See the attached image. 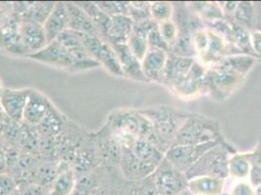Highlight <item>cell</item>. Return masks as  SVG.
<instances>
[{
  "instance_id": "obj_1",
  "label": "cell",
  "mask_w": 261,
  "mask_h": 195,
  "mask_svg": "<svg viewBox=\"0 0 261 195\" xmlns=\"http://www.w3.org/2000/svg\"><path fill=\"white\" fill-rule=\"evenodd\" d=\"M105 123L122 147L130 149L138 139H143L150 141L164 152L151 122L138 109H115L109 113Z\"/></svg>"
},
{
  "instance_id": "obj_2",
  "label": "cell",
  "mask_w": 261,
  "mask_h": 195,
  "mask_svg": "<svg viewBox=\"0 0 261 195\" xmlns=\"http://www.w3.org/2000/svg\"><path fill=\"white\" fill-rule=\"evenodd\" d=\"M140 111L151 122L155 135L165 153L173 147L177 132L189 114L188 111L168 106H155L140 109Z\"/></svg>"
},
{
  "instance_id": "obj_3",
  "label": "cell",
  "mask_w": 261,
  "mask_h": 195,
  "mask_svg": "<svg viewBox=\"0 0 261 195\" xmlns=\"http://www.w3.org/2000/svg\"><path fill=\"white\" fill-rule=\"evenodd\" d=\"M247 76L241 72L224 58L207 69L206 92L216 102H223L236 93Z\"/></svg>"
},
{
  "instance_id": "obj_4",
  "label": "cell",
  "mask_w": 261,
  "mask_h": 195,
  "mask_svg": "<svg viewBox=\"0 0 261 195\" xmlns=\"http://www.w3.org/2000/svg\"><path fill=\"white\" fill-rule=\"evenodd\" d=\"M221 128L217 120L200 113L189 112L177 132L173 145L203 144L211 141H224Z\"/></svg>"
},
{
  "instance_id": "obj_5",
  "label": "cell",
  "mask_w": 261,
  "mask_h": 195,
  "mask_svg": "<svg viewBox=\"0 0 261 195\" xmlns=\"http://www.w3.org/2000/svg\"><path fill=\"white\" fill-rule=\"evenodd\" d=\"M174 16L173 20L177 27V39L169 53L196 59L193 44V34L197 30L206 27L203 22L194 15L185 2H173Z\"/></svg>"
},
{
  "instance_id": "obj_6",
  "label": "cell",
  "mask_w": 261,
  "mask_h": 195,
  "mask_svg": "<svg viewBox=\"0 0 261 195\" xmlns=\"http://www.w3.org/2000/svg\"><path fill=\"white\" fill-rule=\"evenodd\" d=\"M236 152L235 148L227 141L218 143V145L207 151L185 173L187 180L202 176H210L226 180L229 177V158Z\"/></svg>"
},
{
  "instance_id": "obj_7",
  "label": "cell",
  "mask_w": 261,
  "mask_h": 195,
  "mask_svg": "<svg viewBox=\"0 0 261 195\" xmlns=\"http://www.w3.org/2000/svg\"><path fill=\"white\" fill-rule=\"evenodd\" d=\"M90 131L78 125L74 121L68 119L65 129L55 139L58 160L70 166L78 149L85 141Z\"/></svg>"
},
{
  "instance_id": "obj_8",
  "label": "cell",
  "mask_w": 261,
  "mask_h": 195,
  "mask_svg": "<svg viewBox=\"0 0 261 195\" xmlns=\"http://www.w3.org/2000/svg\"><path fill=\"white\" fill-rule=\"evenodd\" d=\"M152 178L159 195H177L187 188L185 174L175 169L166 158L155 169Z\"/></svg>"
},
{
  "instance_id": "obj_9",
  "label": "cell",
  "mask_w": 261,
  "mask_h": 195,
  "mask_svg": "<svg viewBox=\"0 0 261 195\" xmlns=\"http://www.w3.org/2000/svg\"><path fill=\"white\" fill-rule=\"evenodd\" d=\"M57 40L64 45L72 56L73 65L70 74L86 71L99 66L98 62L85 49L82 42V33L67 29L57 38Z\"/></svg>"
},
{
  "instance_id": "obj_10",
  "label": "cell",
  "mask_w": 261,
  "mask_h": 195,
  "mask_svg": "<svg viewBox=\"0 0 261 195\" xmlns=\"http://www.w3.org/2000/svg\"><path fill=\"white\" fill-rule=\"evenodd\" d=\"M224 141H211L196 145H173L165 153V158L175 169L185 174L207 151Z\"/></svg>"
},
{
  "instance_id": "obj_11",
  "label": "cell",
  "mask_w": 261,
  "mask_h": 195,
  "mask_svg": "<svg viewBox=\"0 0 261 195\" xmlns=\"http://www.w3.org/2000/svg\"><path fill=\"white\" fill-rule=\"evenodd\" d=\"M113 171L99 166L94 171L78 177L72 195H111Z\"/></svg>"
},
{
  "instance_id": "obj_12",
  "label": "cell",
  "mask_w": 261,
  "mask_h": 195,
  "mask_svg": "<svg viewBox=\"0 0 261 195\" xmlns=\"http://www.w3.org/2000/svg\"><path fill=\"white\" fill-rule=\"evenodd\" d=\"M101 166L109 170H115L119 167L122 145L113 135L112 131L105 123L98 131L94 132Z\"/></svg>"
},
{
  "instance_id": "obj_13",
  "label": "cell",
  "mask_w": 261,
  "mask_h": 195,
  "mask_svg": "<svg viewBox=\"0 0 261 195\" xmlns=\"http://www.w3.org/2000/svg\"><path fill=\"white\" fill-rule=\"evenodd\" d=\"M20 18L11 13L0 23V51L16 57H27L20 35Z\"/></svg>"
},
{
  "instance_id": "obj_14",
  "label": "cell",
  "mask_w": 261,
  "mask_h": 195,
  "mask_svg": "<svg viewBox=\"0 0 261 195\" xmlns=\"http://www.w3.org/2000/svg\"><path fill=\"white\" fill-rule=\"evenodd\" d=\"M99 166H101V162L95 141L94 132H90L87 138L82 142L75 153L70 163V167L74 170L78 178L94 171Z\"/></svg>"
},
{
  "instance_id": "obj_15",
  "label": "cell",
  "mask_w": 261,
  "mask_h": 195,
  "mask_svg": "<svg viewBox=\"0 0 261 195\" xmlns=\"http://www.w3.org/2000/svg\"><path fill=\"white\" fill-rule=\"evenodd\" d=\"M206 75L207 67L196 60L188 75L172 92L180 100L196 99L206 92Z\"/></svg>"
},
{
  "instance_id": "obj_16",
  "label": "cell",
  "mask_w": 261,
  "mask_h": 195,
  "mask_svg": "<svg viewBox=\"0 0 261 195\" xmlns=\"http://www.w3.org/2000/svg\"><path fill=\"white\" fill-rule=\"evenodd\" d=\"M118 170L122 178L130 183L143 181L152 176L155 171L154 168L139 159L127 147H122Z\"/></svg>"
},
{
  "instance_id": "obj_17",
  "label": "cell",
  "mask_w": 261,
  "mask_h": 195,
  "mask_svg": "<svg viewBox=\"0 0 261 195\" xmlns=\"http://www.w3.org/2000/svg\"><path fill=\"white\" fill-rule=\"evenodd\" d=\"M27 58L33 59L45 65L64 69L68 72H70L73 65V59L70 52L58 40L47 44L41 51L30 55Z\"/></svg>"
},
{
  "instance_id": "obj_18",
  "label": "cell",
  "mask_w": 261,
  "mask_h": 195,
  "mask_svg": "<svg viewBox=\"0 0 261 195\" xmlns=\"http://www.w3.org/2000/svg\"><path fill=\"white\" fill-rule=\"evenodd\" d=\"M196 59L169 53L164 69L162 84L173 91L190 71Z\"/></svg>"
},
{
  "instance_id": "obj_19",
  "label": "cell",
  "mask_w": 261,
  "mask_h": 195,
  "mask_svg": "<svg viewBox=\"0 0 261 195\" xmlns=\"http://www.w3.org/2000/svg\"><path fill=\"white\" fill-rule=\"evenodd\" d=\"M53 105L52 101L42 92L31 88L23 111L22 123L36 127L44 119Z\"/></svg>"
},
{
  "instance_id": "obj_20",
  "label": "cell",
  "mask_w": 261,
  "mask_h": 195,
  "mask_svg": "<svg viewBox=\"0 0 261 195\" xmlns=\"http://www.w3.org/2000/svg\"><path fill=\"white\" fill-rule=\"evenodd\" d=\"M30 90L31 88H5L0 97V103L8 118L22 123L23 111L27 106Z\"/></svg>"
},
{
  "instance_id": "obj_21",
  "label": "cell",
  "mask_w": 261,
  "mask_h": 195,
  "mask_svg": "<svg viewBox=\"0 0 261 195\" xmlns=\"http://www.w3.org/2000/svg\"><path fill=\"white\" fill-rule=\"evenodd\" d=\"M207 28V27H206ZM207 29L208 42L206 52L200 58L196 59L199 63H201L205 67H211L217 65L220 61H222L225 57L234 54L233 50L230 48L228 43L224 39V37L218 32Z\"/></svg>"
},
{
  "instance_id": "obj_22",
  "label": "cell",
  "mask_w": 261,
  "mask_h": 195,
  "mask_svg": "<svg viewBox=\"0 0 261 195\" xmlns=\"http://www.w3.org/2000/svg\"><path fill=\"white\" fill-rule=\"evenodd\" d=\"M20 35L27 57L41 51L48 44L43 25L36 22H21Z\"/></svg>"
},
{
  "instance_id": "obj_23",
  "label": "cell",
  "mask_w": 261,
  "mask_h": 195,
  "mask_svg": "<svg viewBox=\"0 0 261 195\" xmlns=\"http://www.w3.org/2000/svg\"><path fill=\"white\" fill-rule=\"evenodd\" d=\"M112 46L118 56L123 77L137 82H149L142 71V62L130 52L127 44Z\"/></svg>"
},
{
  "instance_id": "obj_24",
  "label": "cell",
  "mask_w": 261,
  "mask_h": 195,
  "mask_svg": "<svg viewBox=\"0 0 261 195\" xmlns=\"http://www.w3.org/2000/svg\"><path fill=\"white\" fill-rule=\"evenodd\" d=\"M48 43H51L68 29V13L64 1H58L43 23Z\"/></svg>"
},
{
  "instance_id": "obj_25",
  "label": "cell",
  "mask_w": 261,
  "mask_h": 195,
  "mask_svg": "<svg viewBox=\"0 0 261 195\" xmlns=\"http://www.w3.org/2000/svg\"><path fill=\"white\" fill-rule=\"evenodd\" d=\"M168 52L149 48L144 58L142 59V71L149 82L162 84L164 69L168 58Z\"/></svg>"
},
{
  "instance_id": "obj_26",
  "label": "cell",
  "mask_w": 261,
  "mask_h": 195,
  "mask_svg": "<svg viewBox=\"0 0 261 195\" xmlns=\"http://www.w3.org/2000/svg\"><path fill=\"white\" fill-rule=\"evenodd\" d=\"M68 13V30L87 35L98 36L100 38L97 27L90 16L84 11L76 2H65Z\"/></svg>"
},
{
  "instance_id": "obj_27",
  "label": "cell",
  "mask_w": 261,
  "mask_h": 195,
  "mask_svg": "<svg viewBox=\"0 0 261 195\" xmlns=\"http://www.w3.org/2000/svg\"><path fill=\"white\" fill-rule=\"evenodd\" d=\"M67 121L68 118L53 105L36 129L42 138L56 139L65 129Z\"/></svg>"
},
{
  "instance_id": "obj_28",
  "label": "cell",
  "mask_w": 261,
  "mask_h": 195,
  "mask_svg": "<svg viewBox=\"0 0 261 195\" xmlns=\"http://www.w3.org/2000/svg\"><path fill=\"white\" fill-rule=\"evenodd\" d=\"M187 189L192 195H223L225 180L210 176L196 177L188 180Z\"/></svg>"
},
{
  "instance_id": "obj_29",
  "label": "cell",
  "mask_w": 261,
  "mask_h": 195,
  "mask_svg": "<svg viewBox=\"0 0 261 195\" xmlns=\"http://www.w3.org/2000/svg\"><path fill=\"white\" fill-rule=\"evenodd\" d=\"M187 6L205 26L221 21L224 19V14L218 2L215 1H198L187 2Z\"/></svg>"
},
{
  "instance_id": "obj_30",
  "label": "cell",
  "mask_w": 261,
  "mask_h": 195,
  "mask_svg": "<svg viewBox=\"0 0 261 195\" xmlns=\"http://www.w3.org/2000/svg\"><path fill=\"white\" fill-rule=\"evenodd\" d=\"M130 149L142 162L154 169H156L165 158V153L160 149L143 139H138L130 145Z\"/></svg>"
},
{
  "instance_id": "obj_31",
  "label": "cell",
  "mask_w": 261,
  "mask_h": 195,
  "mask_svg": "<svg viewBox=\"0 0 261 195\" xmlns=\"http://www.w3.org/2000/svg\"><path fill=\"white\" fill-rule=\"evenodd\" d=\"M134 22L129 16L111 17V26L107 41L111 45H123L128 43L133 32Z\"/></svg>"
},
{
  "instance_id": "obj_32",
  "label": "cell",
  "mask_w": 261,
  "mask_h": 195,
  "mask_svg": "<svg viewBox=\"0 0 261 195\" xmlns=\"http://www.w3.org/2000/svg\"><path fill=\"white\" fill-rule=\"evenodd\" d=\"M75 2L78 6H80L90 16V18L92 19V21L98 29L100 38L107 41L110 26H111V17L98 7L97 2H92V1H75Z\"/></svg>"
},
{
  "instance_id": "obj_33",
  "label": "cell",
  "mask_w": 261,
  "mask_h": 195,
  "mask_svg": "<svg viewBox=\"0 0 261 195\" xmlns=\"http://www.w3.org/2000/svg\"><path fill=\"white\" fill-rule=\"evenodd\" d=\"M95 60L110 75L123 77L118 56L111 44L103 40L95 55Z\"/></svg>"
},
{
  "instance_id": "obj_34",
  "label": "cell",
  "mask_w": 261,
  "mask_h": 195,
  "mask_svg": "<svg viewBox=\"0 0 261 195\" xmlns=\"http://www.w3.org/2000/svg\"><path fill=\"white\" fill-rule=\"evenodd\" d=\"M76 184V174L68 166L58 175L49 189V195H72Z\"/></svg>"
},
{
  "instance_id": "obj_35",
  "label": "cell",
  "mask_w": 261,
  "mask_h": 195,
  "mask_svg": "<svg viewBox=\"0 0 261 195\" xmlns=\"http://www.w3.org/2000/svg\"><path fill=\"white\" fill-rule=\"evenodd\" d=\"M55 4L56 2L54 1H32L28 9L20 17V20L21 22H36L43 25L53 10Z\"/></svg>"
},
{
  "instance_id": "obj_36",
  "label": "cell",
  "mask_w": 261,
  "mask_h": 195,
  "mask_svg": "<svg viewBox=\"0 0 261 195\" xmlns=\"http://www.w3.org/2000/svg\"><path fill=\"white\" fill-rule=\"evenodd\" d=\"M250 170L251 164L249 157V152H236L230 156L228 160L229 177L238 180H246L250 178Z\"/></svg>"
},
{
  "instance_id": "obj_37",
  "label": "cell",
  "mask_w": 261,
  "mask_h": 195,
  "mask_svg": "<svg viewBox=\"0 0 261 195\" xmlns=\"http://www.w3.org/2000/svg\"><path fill=\"white\" fill-rule=\"evenodd\" d=\"M42 137L39 135L36 127L22 123V132L20 140L21 151L38 157V151Z\"/></svg>"
},
{
  "instance_id": "obj_38",
  "label": "cell",
  "mask_w": 261,
  "mask_h": 195,
  "mask_svg": "<svg viewBox=\"0 0 261 195\" xmlns=\"http://www.w3.org/2000/svg\"><path fill=\"white\" fill-rule=\"evenodd\" d=\"M21 132L22 123L16 122L8 117L0 124V138L6 147L20 149Z\"/></svg>"
},
{
  "instance_id": "obj_39",
  "label": "cell",
  "mask_w": 261,
  "mask_h": 195,
  "mask_svg": "<svg viewBox=\"0 0 261 195\" xmlns=\"http://www.w3.org/2000/svg\"><path fill=\"white\" fill-rule=\"evenodd\" d=\"M228 20L234 21L250 32L253 31L255 22L254 3L250 1H241L238 3L237 9L233 15V18Z\"/></svg>"
},
{
  "instance_id": "obj_40",
  "label": "cell",
  "mask_w": 261,
  "mask_h": 195,
  "mask_svg": "<svg viewBox=\"0 0 261 195\" xmlns=\"http://www.w3.org/2000/svg\"><path fill=\"white\" fill-rule=\"evenodd\" d=\"M151 19L156 23L167 22L173 19L174 5L173 2L154 1L150 2Z\"/></svg>"
},
{
  "instance_id": "obj_41",
  "label": "cell",
  "mask_w": 261,
  "mask_h": 195,
  "mask_svg": "<svg viewBox=\"0 0 261 195\" xmlns=\"http://www.w3.org/2000/svg\"><path fill=\"white\" fill-rule=\"evenodd\" d=\"M129 17L134 22H141L151 19L150 2H148V1H130Z\"/></svg>"
},
{
  "instance_id": "obj_42",
  "label": "cell",
  "mask_w": 261,
  "mask_h": 195,
  "mask_svg": "<svg viewBox=\"0 0 261 195\" xmlns=\"http://www.w3.org/2000/svg\"><path fill=\"white\" fill-rule=\"evenodd\" d=\"M97 4L110 17L129 16L130 1H97Z\"/></svg>"
},
{
  "instance_id": "obj_43",
  "label": "cell",
  "mask_w": 261,
  "mask_h": 195,
  "mask_svg": "<svg viewBox=\"0 0 261 195\" xmlns=\"http://www.w3.org/2000/svg\"><path fill=\"white\" fill-rule=\"evenodd\" d=\"M127 45L130 48V52L135 55L141 62L149 49V46L147 43V37L134 32L130 33V38Z\"/></svg>"
},
{
  "instance_id": "obj_44",
  "label": "cell",
  "mask_w": 261,
  "mask_h": 195,
  "mask_svg": "<svg viewBox=\"0 0 261 195\" xmlns=\"http://www.w3.org/2000/svg\"><path fill=\"white\" fill-rule=\"evenodd\" d=\"M158 30L159 33L161 34V36L163 37L165 42L168 44V46L170 47V51L171 49L174 46V44L176 42L177 39V27L174 22V20H170L167 22H161L158 23Z\"/></svg>"
},
{
  "instance_id": "obj_45",
  "label": "cell",
  "mask_w": 261,
  "mask_h": 195,
  "mask_svg": "<svg viewBox=\"0 0 261 195\" xmlns=\"http://www.w3.org/2000/svg\"><path fill=\"white\" fill-rule=\"evenodd\" d=\"M19 195H49V190L35 183H22L17 184Z\"/></svg>"
},
{
  "instance_id": "obj_46",
  "label": "cell",
  "mask_w": 261,
  "mask_h": 195,
  "mask_svg": "<svg viewBox=\"0 0 261 195\" xmlns=\"http://www.w3.org/2000/svg\"><path fill=\"white\" fill-rule=\"evenodd\" d=\"M147 43H148L149 48L160 49V50H163V51H166L168 53L170 52V47L168 46V44L165 42L163 37L161 36V34L159 33L158 25L148 34V36H147Z\"/></svg>"
},
{
  "instance_id": "obj_47",
  "label": "cell",
  "mask_w": 261,
  "mask_h": 195,
  "mask_svg": "<svg viewBox=\"0 0 261 195\" xmlns=\"http://www.w3.org/2000/svg\"><path fill=\"white\" fill-rule=\"evenodd\" d=\"M227 195H255V187L246 180H240L233 184Z\"/></svg>"
},
{
  "instance_id": "obj_48",
  "label": "cell",
  "mask_w": 261,
  "mask_h": 195,
  "mask_svg": "<svg viewBox=\"0 0 261 195\" xmlns=\"http://www.w3.org/2000/svg\"><path fill=\"white\" fill-rule=\"evenodd\" d=\"M17 189V183L9 174H0V195H8Z\"/></svg>"
},
{
  "instance_id": "obj_49",
  "label": "cell",
  "mask_w": 261,
  "mask_h": 195,
  "mask_svg": "<svg viewBox=\"0 0 261 195\" xmlns=\"http://www.w3.org/2000/svg\"><path fill=\"white\" fill-rule=\"evenodd\" d=\"M251 49L257 59H261V32L253 30L250 32Z\"/></svg>"
},
{
  "instance_id": "obj_50",
  "label": "cell",
  "mask_w": 261,
  "mask_h": 195,
  "mask_svg": "<svg viewBox=\"0 0 261 195\" xmlns=\"http://www.w3.org/2000/svg\"><path fill=\"white\" fill-rule=\"evenodd\" d=\"M222 12L224 14V19H232L233 15L237 9L238 3L237 1H224V2H218Z\"/></svg>"
},
{
  "instance_id": "obj_51",
  "label": "cell",
  "mask_w": 261,
  "mask_h": 195,
  "mask_svg": "<svg viewBox=\"0 0 261 195\" xmlns=\"http://www.w3.org/2000/svg\"><path fill=\"white\" fill-rule=\"evenodd\" d=\"M7 148L0 138V174L7 173Z\"/></svg>"
},
{
  "instance_id": "obj_52",
  "label": "cell",
  "mask_w": 261,
  "mask_h": 195,
  "mask_svg": "<svg viewBox=\"0 0 261 195\" xmlns=\"http://www.w3.org/2000/svg\"><path fill=\"white\" fill-rule=\"evenodd\" d=\"M254 8H255L254 30L261 32V2H254Z\"/></svg>"
},
{
  "instance_id": "obj_53",
  "label": "cell",
  "mask_w": 261,
  "mask_h": 195,
  "mask_svg": "<svg viewBox=\"0 0 261 195\" xmlns=\"http://www.w3.org/2000/svg\"><path fill=\"white\" fill-rule=\"evenodd\" d=\"M6 117H7V116H6V114H5L4 110H3V108H2V106H1V103H0V124L4 121V119H5Z\"/></svg>"
},
{
  "instance_id": "obj_54",
  "label": "cell",
  "mask_w": 261,
  "mask_h": 195,
  "mask_svg": "<svg viewBox=\"0 0 261 195\" xmlns=\"http://www.w3.org/2000/svg\"><path fill=\"white\" fill-rule=\"evenodd\" d=\"M5 88H6V87L4 86V82H3V80H2L1 77H0V97H1V95L3 94Z\"/></svg>"
},
{
  "instance_id": "obj_55",
  "label": "cell",
  "mask_w": 261,
  "mask_h": 195,
  "mask_svg": "<svg viewBox=\"0 0 261 195\" xmlns=\"http://www.w3.org/2000/svg\"><path fill=\"white\" fill-rule=\"evenodd\" d=\"M177 195H192L191 194V193H190V191H189V190H188V189H187V188H186V189H185V190H184V191H182V192H180V193H178V194Z\"/></svg>"
},
{
  "instance_id": "obj_56",
  "label": "cell",
  "mask_w": 261,
  "mask_h": 195,
  "mask_svg": "<svg viewBox=\"0 0 261 195\" xmlns=\"http://www.w3.org/2000/svg\"><path fill=\"white\" fill-rule=\"evenodd\" d=\"M255 195H261V185L255 187Z\"/></svg>"
},
{
  "instance_id": "obj_57",
  "label": "cell",
  "mask_w": 261,
  "mask_h": 195,
  "mask_svg": "<svg viewBox=\"0 0 261 195\" xmlns=\"http://www.w3.org/2000/svg\"><path fill=\"white\" fill-rule=\"evenodd\" d=\"M8 195H19V193H18V191H17V189H16V190H15V191H13V192H12V193H10V194H8Z\"/></svg>"
},
{
  "instance_id": "obj_58",
  "label": "cell",
  "mask_w": 261,
  "mask_h": 195,
  "mask_svg": "<svg viewBox=\"0 0 261 195\" xmlns=\"http://www.w3.org/2000/svg\"><path fill=\"white\" fill-rule=\"evenodd\" d=\"M223 195H227V194H226V193H224V194H223Z\"/></svg>"
}]
</instances>
